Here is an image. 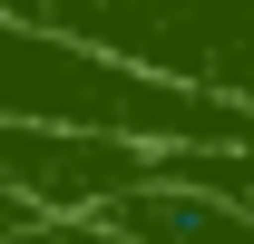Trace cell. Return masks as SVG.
Masks as SVG:
<instances>
[{
    "instance_id": "277c9868",
    "label": "cell",
    "mask_w": 254,
    "mask_h": 244,
    "mask_svg": "<svg viewBox=\"0 0 254 244\" xmlns=\"http://www.w3.org/2000/svg\"><path fill=\"white\" fill-rule=\"evenodd\" d=\"M166 176L215 185L225 205H245V215H254V147H235V156H166Z\"/></svg>"
},
{
    "instance_id": "6da1fadb",
    "label": "cell",
    "mask_w": 254,
    "mask_h": 244,
    "mask_svg": "<svg viewBox=\"0 0 254 244\" xmlns=\"http://www.w3.org/2000/svg\"><path fill=\"white\" fill-rule=\"evenodd\" d=\"M0 118L20 127H88V137H127L157 156H235L254 147V108L205 88H176L157 68H127L88 39L39 30L30 10L0 0Z\"/></svg>"
},
{
    "instance_id": "7a4b0ae2",
    "label": "cell",
    "mask_w": 254,
    "mask_h": 244,
    "mask_svg": "<svg viewBox=\"0 0 254 244\" xmlns=\"http://www.w3.org/2000/svg\"><path fill=\"white\" fill-rule=\"evenodd\" d=\"M10 10L127 68H157L176 88L254 108V0H10Z\"/></svg>"
},
{
    "instance_id": "3957f363",
    "label": "cell",
    "mask_w": 254,
    "mask_h": 244,
    "mask_svg": "<svg viewBox=\"0 0 254 244\" xmlns=\"http://www.w3.org/2000/svg\"><path fill=\"white\" fill-rule=\"evenodd\" d=\"M98 225L127 244H254V215L225 205L215 185H186V176H157L118 205H98Z\"/></svg>"
}]
</instances>
